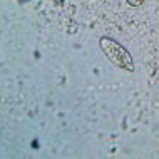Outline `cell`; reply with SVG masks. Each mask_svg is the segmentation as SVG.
<instances>
[{
  "instance_id": "6da1fadb",
  "label": "cell",
  "mask_w": 159,
  "mask_h": 159,
  "mask_svg": "<svg viewBox=\"0 0 159 159\" xmlns=\"http://www.w3.org/2000/svg\"><path fill=\"white\" fill-rule=\"evenodd\" d=\"M99 45H101L104 55L114 66H117L119 69H124V70H134V62H132L131 54L121 44H117L116 40H112L109 37H101Z\"/></svg>"
},
{
  "instance_id": "7a4b0ae2",
  "label": "cell",
  "mask_w": 159,
  "mask_h": 159,
  "mask_svg": "<svg viewBox=\"0 0 159 159\" xmlns=\"http://www.w3.org/2000/svg\"><path fill=\"white\" fill-rule=\"evenodd\" d=\"M126 2L129 3V5H132V7H139V5H143L144 0H126Z\"/></svg>"
}]
</instances>
